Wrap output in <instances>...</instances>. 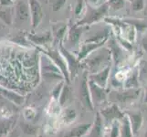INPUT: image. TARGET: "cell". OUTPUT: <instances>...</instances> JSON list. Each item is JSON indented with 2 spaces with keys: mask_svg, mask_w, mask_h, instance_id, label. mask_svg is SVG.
I'll use <instances>...</instances> for the list:
<instances>
[{
  "mask_svg": "<svg viewBox=\"0 0 147 137\" xmlns=\"http://www.w3.org/2000/svg\"><path fill=\"white\" fill-rule=\"evenodd\" d=\"M27 38L30 43L39 46V47H43V46L53 41V37H52L51 31H47V32L41 33V34L29 33L27 35Z\"/></svg>",
  "mask_w": 147,
  "mask_h": 137,
  "instance_id": "cell-12",
  "label": "cell"
},
{
  "mask_svg": "<svg viewBox=\"0 0 147 137\" xmlns=\"http://www.w3.org/2000/svg\"><path fill=\"white\" fill-rule=\"evenodd\" d=\"M109 50L111 52V55L113 56V59L114 60L115 64H118L121 61L123 57V50L118 43L116 42V40L114 38H111L109 42Z\"/></svg>",
  "mask_w": 147,
  "mask_h": 137,
  "instance_id": "cell-18",
  "label": "cell"
},
{
  "mask_svg": "<svg viewBox=\"0 0 147 137\" xmlns=\"http://www.w3.org/2000/svg\"><path fill=\"white\" fill-rule=\"evenodd\" d=\"M13 0H0V7H13Z\"/></svg>",
  "mask_w": 147,
  "mask_h": 137,
  "instance_id": "cell-36",
  "label": "cell"
},
{
  "mask_svg": "<svg viewBox=\"0 0 147 137\" xmlns=\"http://www.w3.org/2000/svg\"><path fill=\"white\" fill-rule=\"evenodd\" d=\"M114 97L121 103H126L136 99L140 94V89H129L125 91L114 92Z\"/></svg>",
  "mask_w": 147,
  "mask_h": 137,
  "instance_id": "cell-14",
  "label": "cell"
},
{
  "mask_svg": "<svg viewBox=\"0 0 147 137\" xmlns=\"http://www.w3.org/2000/svg\"><path fill=\"white\" fill-rule=\"evenodd\" d=\"M109 9H110L109 5L106 2L98 7H92L90 5L87 4L86 12L84 13L83 17L76 23V25H78V26L89 27L94 23H97L107 15Z\"/></svg>",
  "mask_w": 147,
  "mask_h": 137,
  "instance_id": "cell-2",
  "label": "cell"
},
{
  "mask_svg": "<svg viewBox=\"0 0 147 137\" xmlns=\"http://www.w3.org/2000/svg\"><path fill=\"white\" fill-rule=\"evenodd\" d=\"M42 51L44 54H46L48 57L52 60L60 70H61V72L64 76L65 82L69 84L70 80L69 73L67 62H66L62 54L60 53L59 50H54V49H42Z\"/></svg>",
  "mask_w": 147,
  "mask_h": 137,
  "instance_id": "cell-5",
  "label": "cell"
},
{
  "mask_svg": "<svg viewBox=\"0 0 147 137\" xmlns=\"http://www.w3.org/2000/svg\"><path fill=\"white\" fill-rule=\"evenodd\" d=\"M29 12H30V20L33 28H38L43 19V10L41 4L38 0H28Z\"/></svg>",
  "mask_w": 147,
  "mask_h": 137,
  "instance_id": "cell-6",
  "label": "cell"
},
{
  "mask_svg": "<svg viewBox=\"0 0 147 137\" xmlns=\"http://www.w3.org/2000/svg\"><path fill=\"white\" fill-rule=\"evenodd\" d=\"M80 99L86 109H88L89 111L93 110V103L92 101V98H90V92L88 85L87 74L86 73H84L83 75L82 82L80 87Z\"/></svg>",
  "mask_w": 147,
  "mask_h": 137,
  "instance_id": "cell-8",
  "label": "cell"
},
{
  "mask_svg": "<svg viewBox=\"0 0 147 137\" xmlns=\"http://www.w3.org/2000/svg\"><path fill=\"white\" fill-rule=\"evenodd\" d=\"M77 117V113H76V111L74 109H66L65 113L63 116L64 121L67 124H70L76 119Z\"/></svg>",
  "mask_w": 147,
  "mask_h": 137,
  "instance_id": "cell-29",
  "label": "cell"
},
{
  "mask_svg": "<svg viewBox=\"0 0 147 137\" xmlns=\"http://www.w3.org/2000/svg\"><path fill=\"white\" fill-rule=\"evenodd\" d=\"M0 92L5 98L17 105H22L25 103V97L8 89L0 88Z\"/></svg>",
  "mask_w": 147,
  "mask_h": 137,
  "instance_id": "cell-19",
  "label": "cell"
},
{
  "mask_svg": "<svg viewBox=\"0 0 147 137\" xmlns=\"http://www.w3.org/2000/svg\"><path fill=\"white\" fill-rule=\"evenodd\" d=\"M144 137H147V132H146V134H145V136Z\"/></svg>",
  "mask_w": 147,
  "mask_h": 137,
  "instance_id": "cell-40",
  "label": "cell"
},
{
  "mask_svg": "<svg viewBox=\"0 0 147 137\" xmlns=\"http://www.w3.org/2000/svg\"><path fill=\"white\" fill-rule=\"evenodd\" d=\"M107 3L109 5V7L115 11L123 9L125 6V0H107Z\"/></svg>",
  "mask_w": 147,
  "mask_h": 137,
  "instance_id": "cell-27",
  "label": "cell"
},
{
  "mask_svg": "<svg viewBox=\"0 0 147 137\" xmlns=\"http://www.w3.org/2000/svg\"><path fill=\"white\" fill-rule=\"evenodd\" d=\"M84 0H78L77 3H76L75 9H74V14L76 17H79L80 14L82 13L83 9H84Z\"/></svg>",
  "mask_w": 147,
  "mask_h": 137,
  "instance_id": "cell-34",
  "label": "cell"
},
{
  "mask_svg": "<svg viewBox=\"0 0 147 137\" xmlns=\"http://www.w3.org/2000/svg\"><path fill=\"white\" fill-rule=\"evenodd\" d=\"M111 59V52L107 49H103L102 51L94 54L93 52L90 54L84 60H82V65H86V68L92 73H96L100 70L109 65Z\"/></svg>",
  "mask_w": 147,
  "mask_h": 137,
  "instance_id": "cell-3",
  "label": "cell"
},
{
  "mask_svg": "<svg viewBox=\"0 0 147 137\" xmlns=\"http://www.w3.org/2000/svg\"><path fill=\"white\" fill-rule=\"evenodd\" d=\"M129 120L131 131H133L134 134H136L137 131L141 128L142 124H143V116L141 113H131L130 114Z\"/></svg>",
  "mask_w": 147,
  "mask_h": 137,
  "instance_id": "cell-23",
  "label": "cell"
},
{
  "mask_svg": "<svg viewBox=\"0 0 147 137\" xmlns=\"http://www.w3.org/2000/svg\"><path fill=\"white\" fill-rule=\"evenodd\" d=\"M88 85L90 92V98H92L93 105L100 104L103 101H105V100L107 99V92H106L105 88L100 87L99 85H97L90 80H88Z\"/></svg>",
  "mask_w": 147,
  "mask_h": 137,
  "instance_id": "cell-9",
  "label": "cell"
},
{
  "mask_svg": "<svg viewBox=\"0 0 147 137\" xmlns=\"http://www.w3.org/2000/svg\"><path fill=\"white\" fill-rule=\"evenodd\" d=\"M15 9L12 7H0V19L10 26L13 24Z\"/></svg>",
  "mask_w": 147,
  "mask_h": 137,
  "instance_id": "cell-21",
  "label": "cell"
},
{
  "mask_svg": "<svg viewBox=\"0 0 147 137\" xmlns=\"http://www.w3.org/2000/svg\"><path fill=\"white\" fill-rule=\"evenodd\" d=\"M13 1H14V2H15V1H18V0H13Z\"/></svg>",
  "mask_w": 147,
  "mask_h": 137,
  "instance_id": "cell-41",
  "label": "cell"
},
{
  "mask_svg": "<svg viewBox=\"0 0 147 137\" xmlns=\"http://www.w3.org/2000/svg\"><path fill=\"white\" fill-rule=\"evenodd\" d=\"M59 52L62 54L66 62H67L69 73V79H75L80 74V72L82 70L83 67L82 63L77 59V57H75L73 54L70 53L64 47L62 42L59 43Z\"/></svg>",
  "mask_w": 147,
  "mask_h": 137,
  "instance_id": "cell-4",
  "label": "cell"
},
{
  "mask_svg": "<svg viewBox=\"0 0 147 137\" xmlns=\"http://www.w3.org/2000/svg\"><path fill=\"white\" fill-rule=\"evenodd\" d=\"M125 86L127 89H135L138 86V82H137V76L136 74H134L131 77H130L127 80H126Z\"/></svg>",
  "mask_w": 147,
  "mask_h": 137,
  "instance_id": "cell-32",
  "label": "cell"
},
{
  "mask_svg": "<svg viewBox=\"0 0 147 137\" xmlns=\"http://www.w3.org/2000/svg\"><path fill=\"white\" fill-rule=\"evenodd\" d=\"M30 12L28 2L25 0H18L15 7V19L18 23H25L29 20Z\"/></svg>",
  "mask_w": 147,
  "mask_h": 137,
  "instance_id": "cell-7",
  "label": "cell"
},
{
  "mask_svg": "<svg viewBox=\"0 0 147 137\" xmlns=\"http://www.w3.org/2000/svg\"><path fill=\"white\" fill-rule=\"evenodd\" d=\"M87 1H88V4L92 7H98V6H100L101 4H103L101 2V0H87Z\"/></svg>",
  "mask_w": 147,
  "mask_h": 137,
  "instance_id": "cell-37",
  "label": "cell"
},
{
  "mask_svg": "<svg viewBox=\"0 0 147 137\" xmlns=\"http://www.w3.org/2000/svg\"><path fill=\"white\" fill-rule=\"evenodd\" d=\"M121 137H131L133 136L130 120L128 117H123V127H121Z\"/></svg>",
  "mask_w": 147,
  "mask_h": 137,
  "instance_id": "cell-26",
  "label": "cell"
},
{
  "mask_svg": "<svg viewBox=\"0 0 147 137\" xmlns=\"http://www.w3.org/2000/svg\"><path fill=\"white\" fill-rule=\"evenodd\" d=\"M39 72L45 82H59L60 80H65L61 70L44 53L39 57Z\"/></svg>",
  "mask_w": 147,
  "mask_h": 137,
  "instance_id": "cell-1",
  "label": "cell"
},
{
  "mask_svg": "<svg viewBox=\"0 0 147 137\" xmlns=\"http://www.w3.org/2000/svg\"><path fill=\"white\" fill-rule=\"evenodd\" d=\"M20 128L23 131L25 134L28 135H36L38 134V128L29 123H21L20 124Z\"/></svg>",
  "mask_w": 147,
  "mask_h": 137,
  "instance_id": "cell-25",
  "label": "cell"
},
{
  "mask_svg": "<svg viewBox=\"0 0 147 137\" xmlns=\"http://www.w3.org/2000/svg\"><path fill=\"white\" fill-rule=\"evenodd\" d=\"M142 47L147 52V37L144 38L143 40H142Z\"/></svg>",
  "mask_w": 147,
  "mask_h": 137,
  "instance_id": "cell-38",
  "label": "cell"
},
{
  "mask_svg": "<svg viewBox=\"0 0 147 137\" xmlns=\"http://www.w3.org/2000/svg\"><path fill=\"white\" fill-rule=\"evenodd\" d=\"M66 2L67 0H50V6L54 12H58L62 9Z\"/></svg>",
  "mask_w": 147,
  "mask_h": 137,
  "instance_id": "cell-31",
  "label": "cell"
},
{
  "mask_svg": "<svg viewBox=\"0 0 147 137\" xmlns=\"http://www.w3.org/2000/svg\"><path fill=\"white\" fill-rule=\"evenodd\" d=\"M71 99H72V90L68 83H65L61 90V93H60L58 99L59 103L61 107H65V106H67L70 103Z\"/></svg>",
  "mask_w": 147,
  "mask_h": 137,
  "instance_id": "cell-20",
  "label": "cell"
},
{
  "mask_svg": "<svg viewBox=\"0 0 147 137\" xmlns=\"http://www.w3.org/2000/svg\"><path fill=\"white\" fill-rule=\"evenodd\" d=\"M12 41L17 43L18 45H21V46H24V47H30V42L28 40L27 37L25 36L24 33H19L18 34L16 37H15V38L12 39Z\"/></svg>",
  "mask_w": 147,
  "mask_h": 137,
  "instance_id": "cell-28",
  "label": "cell"
},
{
  "mask_svg": "<svg viewBox=\"0 0 147 137\" xmlns=\"http://www.w3.org/2000/svg\"><path fill=\"white\" fill-rule=\"evenodd\" d=\"M101 115L108 121H113L117 119H123L124 115L116 104H113L111 107L105 108L100 111Z\"/></svg>",
  "mask_w": 147,
  "mask_h": 137,
  "instance_id": "cell-15",
  "label": "cell"
},
{
  "mask_svg": "<svg viewBox=\"0 0 147 137\" xmlns=\"http://www.w3.org/2000/svg\"><path fill=\"white\" fill-rule=\"evenodd\" d=\"M119 134H120L119 125L116 121H114L113 125V128H111V137H118Z\"/></svg>",
  "mask_w": 147,
  "mask_h": 137,
  "instance_id": "cell-35",
  "label": "cell"
},
{
  "mask_svg": "<svg viewBox=\"0 0 147 137\" xmlns=\"http://www.w3.org/2000/svg\"><path fill=\"white\" fill-rule=\"evenodd\" d=\"M64 84H65V80H60V82H59L57 84H56L55 87L53 88V90H52V97H53L54 100L58 101L60 93H61V90L63 89Z\"/></svg>",
  "mask_w": 147,
  "mask_h": 137,
  "instance_id": "cell-30",
  "label": "cell"
},
{
  "mask_svg": "<svg viewBox=\"0 0 147 137\" xmlns=\"http://www.w3.org/2000/svg\"><path fill=\"white\" fill-rule=\"evenodd\" d=\"M14 121L11 119L8 120H0V137H6L9 131L11 130Z\"/></svg>",
  "mask_w": 147,
  "mask_h": 137,
  "instance_id": "cell-24",
  "label": "cell"
},
{
  "mask_svg": "<svg viewBox=\"0 0 147 137\" xmlns=\"http://www.w3.org/2000/svg\"><path fill=\"white\" fill-rule=\"evenodd\" d=\"M87 28H88L87 26H78V25H76V24L72 25L67 31L69 44L70 46H72V47L79 44L84 30Z\"/></svg>",
  "mask_w": 147,
  "mask_h": 137,
  "instance_id": "cell-13",
  "label": "cell"
},
{
  "mask_svg": "<svg viewBox=\"0 0 147 137\" xmlns=\"http://www.w3.org/2000/svg\"><path fill=\"white\" fill-rule=\"evenodd\" d=\"M110 73H111V66L109 64L102 70H100V72L90 74L89 80H92V82H93L97 85H99L100 87L106 88L107 87V84H108Z\"/></svg>",
  "mask_w": 147,
  "mask_h": 137,
  "instance_id": "cell-11",
  "label": "cell"
},
{
  "mask_svg": "<svg viewBox=\"0 0 147 137\" xmlns=\"http://www.w3.org/2000/svg\"><path fill=\"white\" fill-rule=\"evenodd\" d=\"M144 101L147 103V88H146V91H145V99H144Z\"/></svg>",
  "mask_w": 147,
  "mask_h": 137,
  "instance_id": "cell-39",
  "label": "cell"
},
{
  "mask_svg": "<svg viewBox=\"0 0 147 137\" xmlns=\"http://www.w3.org/2000/svg\"><path fill=\"white\" fill-rule=\"evenodd\" d=\"M131 9L134 11H141L144 7V0H131Z\"/></svg>",
  "mask_w": 147,
  "mask_h": 137,
  "instance_id": "cell-33",
  "label": "cell"
},
{
  "mask_svg": "<svg viewBox=\"0 0 147 137\" xmlns=\"http://www.w3.org/2000/svg\"><path fill=\"white\" fill-rule=\"evenodd\" d=\"M68 31V26L65 23H58L53 25L52 27V37L54 43H61L62 39L64 38L65 35L67 34Z\"/></svg>",
  "mask_w": 147,
  "mask_h": 137,
  "instance_id": "cell-16",
  "label": "cell"
},
{
  "mask_svg": "<svg viewBox=\"0 0 147 137\" xmlns=\"http://www.w3.org/2000/svg\"><path fill=\"white\" fill-rule=\"evenodd\" d=\"M129 1H131V0H129Z\"/></svg>",
  "mask_w": 147,
  "mask_h": 137,
  "instance_id": "cell-42",
  "label": "cell"
},
{
  "mask_svg": "<svg viewBox=\"0 0 147 137\" xmlns=\"http://www.w3.org/2000/svg\"><path fill=\"white\" fill-rule=\"evenodd\" d=\"M92 129L90 132L89 137H101L102 136V119L100 113L96 114V119L94 121Z\"/></svg>",
  "mask_w": 147,
  "mask_h": 137,
  "instance_id": "cell-22",
  "label": "cell"
},
{
  "mask_svg": "<svg viewBox=\"0 0 147 137\" xmlns=\"http://www.w3.org/2000/svg\"><path fill=\"white\" fill-rule=\"evenodd\" d=\"M108 41V38H105L99 42H84L80 48V52L77 56V59L80 62L84 60L90 54L94 52L96 49L101 48L102 46Z\"/></svg>",
  "mask_w": 147,
  "mask_h": 137,
  "instance_id": "cell-10",
  "label": "cell"
},
{
  "mask_svg": "<svg viewBox=\"0 0 147 137\" xmlns=\"http://www.w3.org/2000/svg\"><path fill=\"white\" fill-rule=\"evenodd\" d=\"M92 126V124H84L82 125H78L70 129L68 133H66L64 137H83L88 134Z\"/></svg>",
  "mask_w": 147,
  "mask_h": 137,
  "instance_id": "cell-17",
  "label": "cell"
}]
</instances>
